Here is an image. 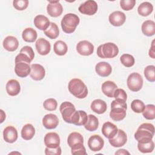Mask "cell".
Returning <instances> with one entry per match:
<instances>
[{
  "label": "cell",
  "instance_id": "obj_11",
  "mask_svg": "<svg viewBox=\"0 0 155 155\" xmlns=\"http://www.w3.org/2000/svg\"><path fill=\"white\" fill-rule=\"evenodd\" d=\"M127 141V136L122 130H118L116 134L109 139V142L114 147H120L124 146Z\"/></svg>",
  "mask_w": 155,
  "mask_h": 155
},
{
  "label": "cell",
  "instance_id": "obj_24",
  "mask_svg": "<svg viewBox=\"0 0 155 155\" xmlns=\"http://www.w3.org/2000/svg\"><path fill=\"white\" fill-rule=\"evenodd\" d=\"M117 88V85L113 81H107L102 84V91L108 97H114V93Z\"/></svg>",
  "mask_w": 155,
  "mask_h": 155
},
{
  "label": "cell",
  "instance_id": "obj_12",
  "mask_svg": "<svg viewBox=\"0 0 155 155\" xmlns=\"http://www.w3.org/2000/svg\"><path fill=\"white\" fill-rule=\"evenodd\" d=\"M47 11L50 16L58 17L62 14L63 8L59 1H49L47 7Z\"/></svg>",
  "mask_w": 155,
  "mask_h": 155
},
{
  "label": "cell",
  "instance_id": "obj_44",
  "mask_svg": "<svg viewBox=\"0 0 155 155\" xmlns=\"http://www.w3.org/2000/svg\"><path fill=\"white\" fill-rule=\"evenodd\" d=\"M114 97L115 99H121L126 101L127 99V94L124 90L122 88H117L114 91Z\"/></svg>",
  "mask_w": 155,
  "mask_h": 155
},
{
  "label": "cell",
  "instance_id": "obj_43",
  "mask_svg": "<svg viewBox=\"0 0 155 155\" xmlns=\"http://www.w3.org/2000/svg\"><path fill=\"white\" fill-rule=\"evenodd\" d=\"M13 7L18 10H24L27 8L28 5V0H15L13 2Z\"/></svg>",
  "mask_w": 155,
  "mask_h": 155
},
{
  "label": "cell",
  "instance_id": "obj_20",
  "mask_svg": "<svg viewBox=\"0 0 155 155\" xmlns=\"http://www.w3.org/2000/svg\"><path fill=\"white\" fill-rule=\"evenodd\" d=\"M3 137L5 142L13 143L18 139V131L16 128L13 126H8L3 131Z\"/></svg>",
  "mask_w": 155,
  "mask_h": 155
},
{
  "label": "cell",
  "instance_id": "obj_32",
  "mask_svg": "<svg viewBox=\"0 0 155 155\" xmlns=\"http://www.w3.org/2000/svg\"><path fill=\"white\" fill-rule=\"evenodd\" d=\"M153 10V5L149 2H143L140 4L138 8V13L142 16H147L150 15Z\"/></svg>",
  "mask_w": 155,
  "mask_h": 155
},
{
  "label": "cell",
  "instance_id": "obj_13",
  "mask_svg": "<svg viewBox=\"0 0 155 155\" xmlns=\"http://www.w3.org/2000/svg\"><path fill=\"white\" fill-rule=\"evenodd\" d=\"M45 75V70L44 67L38 64H33L31 65V71L30 76L35 81L42 80Z\"/></svg>",
  "mask_w": 155,
  "mask_h": 155
},
{
  "label": "cell",
  "instance_id": "obj_49",
  "mask_svg": "<svg viewBox=\"0 0 155 155\" xmlns=\"http://www.w3.org/2000/svg\"><path fill=\"white\" fill-rule=\"evenodd\" d=\"M154 41L153 40V42H152V44H151V48L149 50V56L153 58V59H154L155 56H154V53H155V51H154Z\"/></svg>",
  "mask_w": 155,
  "mask_h": 155
},
{
  "label": "cell",
  "instance_id": "obj_30",
  "mask_svg": "<svg viewBox=\"0 0 155 155\" xmlns=\"http://www.w3.org/2000/svg\"><path fill=\"white\" fill-rule=\"evenodd\" d=\"M67 143L70 148L79 143H84L83 136L78 132L71 133L68 136Z\"/></svg>",
  "mask_w": 155,
  "mask_h": 155
},
{
  "label": "cell",
  "instance_id": "obj_39",
  "mask_svg": "<svg viewBox=\"0 0 155 155\" xmlns=\"http://www.w3.org/2000/svg\"><path fill=\"white\" fill-rule=\"evenodd\" d=\"M144 103L139 99H134L131 102V108L132 110L137 113H142L145 108Z\"/></svg>",
  "mask_w": 155,
  "mask_h": 155
},
{
  "label": "cell",
  "instance_id": "obj_5",
  "mask_svg": "<svg viewBox=\"0 0 155 155\" xmlns=\"http://www.w3.org/2000/svg\"><path fill=\"white\" fill-rule=\"evenodd\" d=\"M97 54L101 58H113L119 53L117 46L113 42L100 45L97 48Z\"/></svg>",
  "mask_w": 155,
  "mask_h": 155
},
{
  "label": "cell",
  "instance_id": "obj_34",
  "mask_svg": "<svg viewBox=\"0 0 155 155\" xmlns=\"http://www.w3.org/2000/svg\"><path fill=\"white\" fill-rule=\"evenodd\" d=\"M53 50L57 55L63 56L67 53L68 47L65 42L59 40L54 44Z\"/></svg>",
  "mask_w": 155,
  "mask_h": 155
},
{
  "label": "cell",
  "instance_id": "obj_10",
  "mask_svg": "<svg viewBox=\"0 0 155 155\" xmlns=\"http://www.w3.org/2000/svg\"><path fill=\"white\" fill-rule=\"evenodd\" d=\"M104 145V140L99 135H93L88 140V146L93 151H99L102 150Z\"/></svg>",
  "mask_w": 155,
  "mask_h": 155
},
{
  "label": "cell",
  "instance_id": "obj_46",
  "mask_svg": "<svg viewBox=\"0 0 155 155\" xmlns=\"http://www.w3.org/2000/svg\"><path fill=\"white\" fill-rule=\"evenodd\" d=\"M45 154L46 155H61V148L59 146L56 148L46 147L45 149Z\"/></svg>",
  "mask_w": 155,
  "mask_h": 155
},
{
  "label": "cell",
  "instance_id": "obj_3",
  "mask_svg": "<svg viewBox=\"0 0 155 155\" xmlns=\"http://www.w3.org/2000/svg\"><path fill=\"white\" fill-rule=\"evenodd\" d=\"M68 88L71 94L79 99H84L88 94V89L80 79H72L68 83Z\"/></svg>",
  "mask_w": 155,
  "mask_h": 155
},
{
  "label": "cell",
  "instance_id": "obj_31",
  "mask_svg": "<svg viewBox=\"0 0 155 155\" xmlns=\"http://www.w3.org/2000/svg\"><path fill=\"white\" fill-rule=\"evenodd\" d=\"M35 134V128L30 124H27L23 126L21 130V137L24 140L31 139Z\"/></svg>",
  "mask_w": 155,
  "mask_h": 155
},
{
  "label": "cell",
  "instance_id": "obj_15",
  "mask_svg": "<svg viewBox=\"0 0 155 155\" xmlns=\"http://www.w3.org/2000/svg\"><path fill=\"white\" fill-rule=\"evenodd\" d=\"M110 23L116 27H119L124 24L126 20V16L124 13L120 11H115L109 15Z\"/></svg>",
  "mask_w": 155,
  "mask_h": 155
},
{
  "label": "cell",
  "instance_id": "obj_45",
  "mask_svg": "<svg viewBox=\"0 0 155 155\" xmlns=\"http://www.w3.org/2000/svg\"><path fill=\"white\" fill-rule=\"evenodd\" d=\"M20 53L25 54L27 56H28L29 57V58L31 60V61H33V59L35 57V53L33 51V50L30 46H24V47H23L21 49Z\"/></svg>",
  "mask_w": 155,
  "mask_h": 155
},
{
  "label": "cell",
  "instance_id": "obj_40",
  "mask_svg": "<svg viewBox=\"0 0 155 155\" xmlns=\"http://www.w3.org/2000/svg\"><path fill=\"white\" fill-rule=\"evenodd\" d=\"M58 103L56 99L53 98H49L46 99L43 103L44 108L48 111H54L57 108Z\"/></svg>",
  "mask_w": 155,
  "mask_h": 155
},
{
  "label": "cell",
  "instance_id": "obj_25",
  "mask_svg": "<svg viewBox=\"0 0 155 155\" xmlns=\"http://www.w3.org/2000/svg\"><path fill=\"white\" fill-rule=\"evenodd\" d=\"M34 24L38 29L44 31L50 26V22L48 18L45 16L39 15L35 18Z\"/></svg>",
  "mask_w": 155,
  "mask_h": 155
},
{
  "label": "cell",
  "instance_id": "obj_23",
  "mask_svg": "<svg viewBox=\"0 0 155 155\" xmlns=\"http://www.w3.org/2000/svg\"><path fill=\"white\" fill-rule=\"evenodd\" d=\"M2 44L4 48L6 50L8 51H14L18 48L19 42L16 38L12 36H8L4 39Z\"/></svg>",
  "mask_w": 155,
  "mask_h": 155
},
{
  "label": "cell",
  "instance_id": "obj_47",
  "mask_svg": "<svg viewBox=\"0 0 155 155\" xmlns=\"http://www.w3.org/2000/svg\"><path fill=\"white\" fill-rule=\"evenodd\" d=\"M25 62L30 64V62H31V60L25 54L20 53L15 58V62L16 63V62Z\"/></svg>",
  "mask_w": 155,
  "mask_h": 155
},
{
  "label": "cell",
  "instance_id": "obj_4",
  "mask_svg": "<svg viewBox=\"0 0 155 155\" xmlns=\"http://www.w3.org/2000/svg\"><path fill=\"white\" fill-rule=\"evenodd\" d=\"M79 22L80 19L78 15L74 13H67L62 19L61 27L65 33H72L75 31Z\"/></svg>",
  "mask_w": 155,
  "mask_h": 155
},
{
  "label": "cell",
  "instance_id": "obj_35",
  "mask_svg": "<svg viewBox=\"0 0 155 155\" xmlns=\"http://www.w3.org/2000/svg\"><path fill=\"white\" fill-rule=\"evenodd\" d=\"M137 148L141 153H151L154 150V142L151 140L150 141L143 142H138Z\"/></svg>",
  "mask_w": 155,
  "mask_h": 155
},
{
  "label": "cell",
  "instance_id": "obj_21",
  "mask_svg": "<svg viewBox=\"0 0 155 155\" xmlns=\"http://www.w3.org/2000/svg\"><path fill=\"white\" fill-rule=\"evenodd\" d=\"M95 71L99 76L107 77L111 74L112 68L108 63L106 62H100L96 65Z\"/></svg>",
  "mask_w": 155,
  "mask_h": 155
},
{
  "label": "cell",
  "instance_id": "obj_48",
  "mask_svg": "<svg viewBox=\"0 0 155 155\" xmlns=\"http://www.w3.org/2000/svg\"><path fill=\"white\" fill-rule=\"evenodd\" d=\"M79 111L80 113V119H79V121L77 125L78 126L84 125L88 119V116L85 111H82V110H79Z\"/></svg>",
  "mask_w": 155,
  "mask_h": 155
},
{
  "label": "cell",
  "instance_id": "obj_38",
  "mask_svg": "<svg viewBox=\"0 0 155 155\" xmlns=\"http://www.w3.org/2000/svg\"><path fill=\"white\" fill-rule=\"evenodd\" d=\"M155 67L154 65H148L144 69V75L145 78L150 82L155 81Z\"/></svg>",
  "mask_w": 155,
  "mask_h": 155
},
{
  "label": "cell",
  "instance_id": "obj_6",
  "mask_svg": "<svg viewBox=\"0 0 155 155\" xmlns=\"http://www.w3.org/2000/svg\"><path fill=\"white\" fill-rule=\"evenodd\" d=\"M59 110L64 120L67 123L71 124L72 118L76 111L74 105L70 102H64L61 104Z\"/></svg>",
  "mask_w": 155,
  "mask_h": 155
},
{
  "label": "cell",
  "instance_id": "obj_1",
  "mask_svg": "<svg viewBox=\"0 0 155 155\" xmlns=\"http://www.w3.org/2000/svg\"><path fill=\"white\" fill-rule=\"evenodd\" d=\"M127 104L126 101L121 99H115L111 104L110 117L114 121H120L126 116Z\"/></svg>",
  "mask_w": 155,
  "mask_h": 155
},
{
  "label": "cell",
  "instance_id": "obj_42",
  "mask_svg": "<svg viewBox=\"0 0 155 155\" xmlns=\"http://www.w3.org/2000/svg\"><path fill=\"white\" fill-rule=\"evenodd\" d=\"M135 4V0H121L120 1V7L125 11H129L131 10L134 7Z\"/></svg>",
  "mask_w": 155,
  "mask_h": 155
},
{
  "label": "cell",
  "instance_id": "obj_16",
  "mask_svg": "<svg viewBox=\"0 0 155 155\" xmlns=\"http://www.w3.org/2000/svg\"><path fill=\"white\" fill-rule=\"evenodd\" d=\"M44 140L45 145L48 148H56L60 145L59 136L54 132H50L46 134Z\"/></svg>",
  "mask_w": 155,
  "mask_h": 155
},
{
  "label": "cell",
  "instance_id": "obj_18",
  "mask_svg": "<svg viewBox=\"0 0 155 155\" xmlns=\"http://www.w3.org/2000/svg\"><path fill=\"white\" fill-rule=\"evenodd\" d=\"M42 124L47 129H54L59 124V119L56 114L50 113L45 115L42 119Z\"/></svg>",
  "mask_w": 155,
  "mask_h": 155
},
{
  "label": "cell",
  "instance_id": "obj_26",
  "mask_svg": "<svg viewBox=\"0 0 155 155\" xmlns=\"http://www.w3.org/2000/svg\"><path fill=\"white\" fill-rule=\"evenodd\" d=\"M91 110L97 114H103L104 113L107 109V105L106 102L101 99H95L91 104Z\"/></svg>",
  "mask_w": 155,
  "mask_h": 155
},
{
  "label": "cell",
  "instance_id": "obj_2",
  "mask_svg": "<svg viewBox=\"0 0 155 155\" xmlns=\"http://www.w3.org/2000/svg\"><path fill=\"white\" fill-rule=\"evenodd\" d=\"M154 135V127L152 124H142L134 134V138L138 142H143L152 140Z\"/></svg>",
  "mask_w": 155,
  "mask_h": 155
},
{
  "label": "cell",
  "instance_id": "obj_22",
  "mask_svg": "<svg viewBox=\"0 0 155 155\" xmlns=\"http://www.w3.org/2000/svg\"><path fill=\"white\" fill-rule=\"evenodd\" d=\"M6 91L8 95L15 96L18 95L21 91V86L16 79H10L6 84Z\"/></svg>",
  "mask_w": 155,
  "mask_h": 155
},
{
  "label": "cell",
  "instance_id": "obj_28",
  "mask_svg": "<svg viewBox=\"0 0 155 155\" xmlns=\"http://www.w3.org/2000/svg\"><path fill=\"white\" fill-rule=\"evenodd\" d=\"M38 35L36 31L33 28L28 27L24 29L22 33V37L24 41L27 42H33L36 41Z\"/></svg>",
  "mask_w": 155,
  "mask_h": 155
},
{
  "label": "cell",
  "instance_id": "obj_14",
  "mask_svg": "<svg viewBox=\"0 0 155 155\" xmlns=\"http://www.w3.org/2000/svg\"><path fill=\"white\" fill-rule=\"evenodd\" d=\"M31 71V66L29 63L25 62H18L15 63V72L16 75L20 78H25Z\"/></svg>",
  "mask_w": 155,
  "mask_h": 155
},
{
  "label": "cell",
  "instance_id": "obj_19",
  "mask_svg": "<svg viewBox=\"0 0 155 155\" xmlns=\"http://www.w3.org/2000/svg\"><path fill=\"white\" fill-rule=\"evenodd\" d=\"M118 131L117 127L110 122H105L102 127V133L108 139L113 138Z\"/></svg>",
  "mask_w": 155,
  "mask_h": 155
},
{
  "label": "cell",
  "instance_id": "obj_17",
  "mask_svg": "<svg viewBox=\"0 0 155 155\" xmlns=\"http://www.w3.org/2000/svg\"><path fill=\"white\" fill-rule=\"evenodd\" d=\"M35 47L38 53L43 56L48 54L51 50V45L50 42L42 38L38 39L36 41L35 43Z\"/></svg>",
  "mask_w": 155,
  "mask_h": 155
},
{
  "label": "cell",
  "instance_id": "obj_9",
  "mask_svg": "<svg viewBox=\"0 0 155 155\" xmlns=\"http://www.w3.org/2000/svg\"><path fill=\"white\" fill-rule=\"evenodd\" d=\"M76 50L81 55L90 56L94 51V45L88 41H81L76 45Z\"/></svg>",
  "mask_w": 155,
  "mask_h": 155
},
{
  "label": "cell",
  "instance_id": "obj_36",
  "mask_svg": "<svg viewBox=\"0 0 155 155\" xmlns=\"http://www.w3.org/2000/svg\"><path fill=\"white\" fill-rule=\"evenodd\" d=\"M143 116L148 120H153L155 118V106L153 104H148L145 106L142 111Z\"/></svg>",
  "mask_w": 155,
  "mask_h": 155
},
{
  "label": "cell",
  "instance_id": "obj_37",
  "mask_svg": "<svg viewBox=\"0 0 155 155\" xmlns=\"http://www.w3.org/2000/svg\"><path fill=\"white\" fill-rule=\"evenodd\" d=\"M120 60L121 63L126 67H131L134 64V58L130 54H123L120 58Z\"/></svg>",
  "mask_w": 155,
  "mask_h": 155
},
{
  "label": "cell",
  "instance_id": "obj_50",
  "mask_svg": "<svg viewBox=\"0 0 155 155\" xmlns=\"http://www.w3.org/2000/svg\"><path fill=\"white\" fill-rule=\"evenodd\" d=\"M115 154H130V153L124 149H120V150H118V151H116Z\"/></svg>",
  "mask_w": 155,
  "mask_h": 155
},
{
  "label": "cell",
  "instance_id": "obj_7",
  "mask_svg": "<svg viewBox=\"0 0 155 155\" xmlns=\"http://www.w3.org/2000/svg\"><path fill=\"white\" fill-rule=\"evenodd\" d=\"M127 84L131 91H138L143 86V78L139 73H132L127 78Z\"/></svg>",
  "mask_w": 155,
  "mask_h": 155
},
{
  "label": "cell",
  "instance_id": "obj_41",
  "mask_svg": "<svg viewBox=\"0 0 155 155\" xmlns=\"http://www.w3.org/2000/svg\"><path fill=\"white\" fill-rule=\"evenodd\" d=\"M71 154H82L87 155V152L85 147L83 143H79L74 145L71 148Z\"/></svg>",
  "mask_w": 155,
  "mask_h": 155
},
{
  "label": "cell",
  "instance_id": "obj_27",
  "mask_svg": "<svg viewBox=\"0 0 155 155\" xmlns=\"http://www.w3.org/2000/svg\"><path fill=\"white\" fill-rule=\"evenodd\" d=\"M141 29L145 36H153L155 34V23L152 20H147L143 22Z\"/></svg>",
  "mask_w": 155,
  "mask_h": 155
},
{
  "label": "cell",
  "instance_id": "obj_33",
  "mask_svg": "<svg viewBox=\"0 0 155 155\" xmlns=\"http://www.w3.org/2000/svg\"><path fill=\"white\" fill-rule=\"evenodd\" d=\"M44 34L51 39H56L59 35V30L57 24L54 22H50V26L44 31Z\"/></svg>",
  "mask_w": 155,
  "mask_h": 155
},
{
  "label": "cell",
  "instance_id": "obj_29",
  "mask_svg": "<svg viewBox=\"0 0 155 155\" xmlns=\"http://www.w3.org/2000/svg\"><path fill=\"white\" fill-rule=\"evenodd\" d=\"M99 127V120L97 117L93 114L88 116V119L84 125L85 128L89 131H94Z\"/></svg>",
  "mask_w": 155,
  "mask_h": 155
},
{
  "label": "cell",
  "instance_id": "obj_8",
  "mask_svg": "<svg viewBox=\"0 0 155 155\" xmlns=\"http://www.w3.org/2000/svg\"><path fill=\"white\" fill-rule=\"evenodd\" d=\"M78 10L82 14L89 16L93 15L97 11V4L93 0H88L82 4Z\"/></svg>",
  "mask_w": 155,
  "mask_h": 155
}]
</instances>
